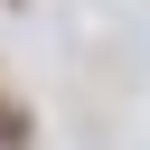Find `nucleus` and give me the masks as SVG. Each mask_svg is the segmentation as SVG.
Masks as SVG:
<instances>
[{
	"instance_id": "1",
	"label": "nucleus",
	"mask_w": 150,
	"mask_h": 150,
	"mask_svg": "<svg viewBox=\"0 0 150 150\" xmlns=\"http://www.w3.org/2000/svg\"><path fill=\"white\" fill-rule=\"evenodd\" d=\"M0 150H38V112L9 94V75H0Z\"/></svg>"
},
{
	"instance_id": "2",
	"label": "nucleus",
	"mask_w": 150,
	"mask_h": 150,
	"mask_svg": "<svg viewBox=\"0 0 150 150\" xmlns=\"http://www.w3.org/2000/svg\"><path fill=\"white\" fill-rule=\"evenodd\" d=\"M9 9H19V0H9Z\"/></svg>"
}]
</instances>
